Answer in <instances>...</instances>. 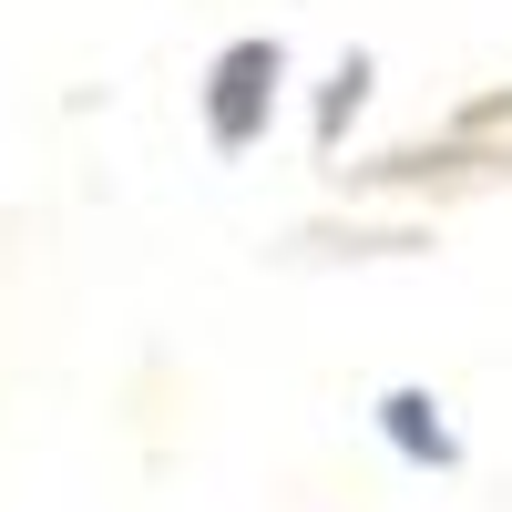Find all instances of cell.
I'll return each mask as SVG.
<instances>
[{"label": "cell", "instance_id": "1", "mask_svg": "<svg viewBox=\"0 0 512 512\" xmlns=\"http://www.w3.org/2000/svg\"><path fill=\"white\" fill-rule=\"evenodd\" d=\"M277 82H287V52L277 41H226L216 72H205V144L216 154H246L277 113Z\"/></svg>", "mask_w": 512, "mask_h": 512}, {"label": "cell", "instance_id": "2", "mask_svg": "<svg viewBox=\"0 0 512 512\" xmlns=\"http://www.w3.org/2000/svg\"><path fill=\"white\" fill-rule=\"evenodd\" d=\"M379 441H390L400 461H420V472H451V461H461V431L441 420L431 390H390V400H379Z\"/></svg>", "mask_w": 512, "mask_h": 512}]
</instances>
